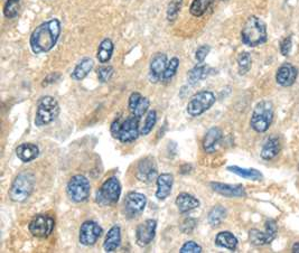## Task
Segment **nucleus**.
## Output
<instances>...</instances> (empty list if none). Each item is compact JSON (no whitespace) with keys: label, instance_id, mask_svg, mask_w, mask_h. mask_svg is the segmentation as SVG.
<instances>
[{"label":"nucleus","instance_id":"obj_45","mask_svg":"<svg viewBox=\"0 0 299 253\" xmlns=\"http://www.w3.org/2000/svg\"><path fill=\"white\" fill-rule=\"evenodd\" d=\"M6 2H19V0H6Z\"/></svg>","mask_w":299,"mask_h":253},{"label":"nucleus","instance_id":"obj_17","mask_svg":"<svg viewBox=\"0 0 299 253\" xmlns=\"http://www.w3.org/2000/svg\"><path fill=\"white\" fill-rule=\"evenodd\" d=\"M150 101L146 96H143L139 92H134L129 96V111L132 116L140 118L144 117L147 111L149 109Z\"/></svg>","mask_w":299,"mask_h":253},{"label":"nucleus","instance_id":"obj_32","mask_svg":"<svg viewBox=\"0 0 299 253\" xmlns=\"http://www.w3.org/2000/svg\"><path fill=\"white\" fill-rule=\"evenodd\" d=\"M225 218H226V209L221 205H216L210 211L208 221L212 227H219L223 221L225 220Z\"/></svg>","mask_w":299,"mask_h":253},{"label":"nucleus","instance_id":"obj_1","mask_svg":"<svg viewBox=\"0 0 299 253\" xmlns=\"http://www.w3.org/2000/svg\"><path fill=\"white\" fill-rule=\"evenodd\" d=\"M61 21L53 18L37 26L29 39V45L34 54H44L52 51L61 36Z\"/></svg>","mask_w":299,"mask_h":253},{"label":"nucleus","instance_id":"obj_8","mask_svg":"<svg viewBox=\"0 0 299 253\" xmlns=\"http://www.w3.org/2000/svg\"><path fill=\"white\" fill-rule=\"evenodd\" d=\"M67 193L71 201L83 203L88 200L91 193L89 179L83 175H75L70 179L67 186Z\"/></svg>","mask_w":299,"mask_h":253},{"label":"nucleus","instance_id":"obj_41","mask_svg":"<svg viewBox=\"0 0 299 253\" xmlns=\"http://www.w3.org/2000/svg\"><path fill=\"white\" fill-rule=\"evenodd\" d=\"M211 47L209 45H202L197 48V51L195 52V60H196L198 63H203L205 61V58L208 57L210 54Z\"/></svg>","mask_w":299,"mask_h":253},{"label":"nucleus","instance_id":"obj_31","mask_svg":"<svg viewBox=\"0 0 299 253\" xmlns=\"http://www.w3.org/2000/svg\"><path fill=\"white\" fill-rule=\"evenodd\" d=\"M214 0H193V3L189 7V13H191L194 17H201L203 16L210 7L213 5Z\"/></svg>","mask_w":299,"mask_h":253},{"label":"nucleus","instance_id":"obj_37","mask_svg":"<svg viewBox=\"0 0 299 253\" xmlns=\"http://www.w3.org/2000/svg\"><path fill=\"white\" fill-rule=\"evenodd\" d=\"M19 13V2H6L4 5V15L7 18H15Z\"/></svg>","mask_w":299,"mask_h":253},{"label":"nucleus","instance_id":"obj_44","mask_svg":"<svg viewBox=\"0 0 299 253\" xmlns=\"http://www.w3.org/2000/svg\"><path fill=\"white\" fill-rule=\"evenodd\" d=\"M292 252L293 253H299V242H296V243L292 245Z\"/></svg>","mask_w":299,"mask_h":253},{"label":"nucleus","instance_id":"obj_40","mask_svg":"<svg viewBox=\"0 0 299 253\" xmlns=\"http://www.w3.org/2000/svg\"><path fill=\"white\" fill-rule=\"evenodd\" d=\"M196 224H197V221L195 219H186L184 221L181 225V231L184 234H191L194 229L196 228Z\"/></svg>","mask_w":299,"mask_h":253},{"label":"nucleus","instance_id":"obj_13","mask_svg":"<svg viewBox=\"0 0 299 253\" xmlns=\"http://www.w3.org/2000/svg\"><path fill=\"white\" fill-rule=\"evenodd\" d=\"M103 233V230L99 224L94 221H85L81 225L79 240L80 243L85 246H91L96 243V241L100 239Z\"/></svg>","mask_w":299,"mask_h":253},{"label":"nucleus","instance_id":"obj_6","mask_svg":"<svg viewBox=\"0 0 299 253\" xmlns=\"http://www.w3.org/2000/svg\"><path fill=\"white\" fill-rule=\"evenodd\" d=\"M274 119V105L270 101H260L252 112L250 125L254 131L265 132Z\"/></svg>","mask_w":299,"mask_h":253},{"label":"nucleus","instance_id":"obj_43","mask_svg":"<svg viewBox=\"0 0 299 253\" xmlns=\"http://www.w3.org/2000/svg\"><path fill=\"white\" fill-rule=\"evenodd\" d=\"M59 79V74L58 73H52L48 75L46 79H44V82H43V85H48L51 83H54L55 81H57Z\"/></svg>","mask_w":299,"mask_h":253},{"label":"nucleus","instance_id":"obj_23","mask_svg":"<svg viewBox=\"0 0 299 253\" xmlns=\"http://www.w3.org/2000/svg\"><path fill=\"white\" fill-rule=\"evenodd\" d=\"M40 148L35 143H21L16 148V156L23 163H30L34 159L39 157Z\"/></svg>","mask_w":299,"mask_h":253},{"label":"nucleus","instance_id":"obj_12","mask_svg":"<svg viewBox=\"0 0 299 253\" xmlns=\"http://www.w3.org/2000/svg\"><path fill=\"white\" fill-rule=\"evenodd\" d=\"M147 205L146 195L138 192L129 193L124 200V214L130 220L139 218Z\"/></svg>","mask_w":299,"mask_h":253},{"label":"nucleus","instance_id":"obj_25","mask_svg":"<svg viewBox=\"0 0 299 253\" xmlns=\"http://www.w3.org/2000/svg\"><path fill=\"white\" fill-rule=\"evenodd\" d=\"M280 152V141L277 137H269L261 149V158L264 160L274 159Z\"/></svg>","mask_w":299,"mask_h":253},{"label":"nucleus","instance_id":"obj_18","mask_svg":"<svg viewBox=\"0 0 299 253\" xmlns=\"http://www.w3.org/2000/svg\"><path fill=\"white\" fill-rule=\"evenodd\" d=\"M298 71L297 68L292 65V64L286 63L284 65H281L278 71H277L276 80L277 83L280 84L281 87H291L295 83L297 79Z\"/></svg>","mask_w":299,"mask_h":253},{"label":"nucleus","instance_id":"obj_24","mask_svg":"<svg viewBox=\"0 0 299 253\" xmlns=\"http://www.w3.org/2000/svg\"><path fill=\"white\" fill-rule=\"evenodd\" d=\"M121 244V229L119 225H113L109 230V232L106 236L105 243H103V249L106 252H113L116 251Z\"/></svg>","mask_w":299,"mask_h":253},{"label":"nucleus","instance_id":"obj_39","mask_svg":"<svg viewBox=\"0 0 299 253\" xmlns=\"http://www.w3.org/2000/svg\"><path fill=\"white\" fill-rule=\"evenodd\" d=\"M203 251L202 246L198 245L196 242L194 241H187L185 242V244L181 247V253H201Z\"/></svg>","mask_w":299,"mask_h":253},{"label":"nucleus","instance_id":"obj_38","mask_svg":"<svg viewBox=\"0 0 299 253\" xmlns=\"http://www.w3.org/2000/svg\"><path fill=\"white\" fill-rule=\"evenodd\" d=\"M113 73H115V69H113L112 66H101L97 68V79H99L101 83H106L111 80Z\"/></svg>","mask_w":299,"mask_h":253},{"label":"nucleus","instance_id":"obj_9","mask_svg":"<svg viewBox=\"0 0 299 253\" xmlns=\"http://www.w3.org/2000/svg\"><path fill=\"white\" fill-rule=\"evenodd\" d=\"M216 98L211 91H201L192 96L191 101L188 102L186 111L191 117H198L204 112L210 110L212 105L215 103Z\"/></svg>","mask_w":299,"mask_h":253},{"label":"nucleus","instance_id":"obj_22","mask_svg":"<svg viewBox=\"0 0 299 253\" xmlns=\"http://www.w3.org/2000/svg\"><path fill=\"white\" fill-rule=\"evenodd\" d=\"M175 204L178 208V211L181 213H188L193 211V209L200 207L201 205V203L197 198L188 193L179 194V195L176 197Z\"/></svg>","mask_w":299,"mask_h":253},{"label":"nucleus","instance_id":"obj_26","mask_svg":"<svg viewBox=\"0 0 299 253\" xmlns=\"http://www.w3.org/2000/svg\"><path fill=\"white\" fill-rule=\"evenodd\" d=\"M93 66H94L93 60L90 57H85L82 61H80L78 63V65L74 67L72 74H71V78H72L74 81H82L90 74V72L93 69Z\"/></svg>","mask_w":299,"mask_h":253},{"label":"nucleus","instance_id":"obj_28","mask_svg":"<svg viewBox=\"0 0 299 253\" xmlns=\"http://www.w3.org/2000/svg\"><path fill=\"white\" fill-rule=\"evenodd\" d=\"M212 68L203 63H200L198 65L194 66L191 71L188 72V83L191 85L197 84L200 81L206 79L211 74Z\"/></svg>","mask_w":299,"mask_h":253},{"label":"nucleus","instance_id":"obj_33","mask_svg":"<svg viewBox=\"0 0 299 253\" xmlns=\"http://www.w3.org/2000/svg\"><path fill=\"white\" fill-rule=\"evenodd\" d=\"M179 67V60L177 57H173L171 58V61H168L166 68L164 71V74H162L161 81L164 83H170L173 80V78L175 77L177 73V69Z\"/></svg>","mask_w":299,"mask_h":253},{"label":"nucleus","instance_id":"obj_42","mask_svg":"<svg viewBox=\"0 0 299 253\" xmlns=\"http://www.w3.org/2000/svg\"><path fill=\"white\" fill-rule=\"evenodd\" d=\"M291 45H292V40L291 36H288L286 39H284L280 43V52L284 56H287L288 54L291 51Z\"/></svg>","mask_w":299,"mask_h":253},{"label":"nucleus","instance_id":"obj_29","mask_svg":"<svg viewBox=\"0 0 299 253\" xmlns=\"http://www.w3.org/2000/svg\"><path fill=\"white\" fill-rule=\"evenodd\" d=\"M113 50H115V45L110 39H105L99 45V48H97V53H96V57L97 61L102 64H106L109 61L111 60Z\"/></svg>","mask_w":299,"mask_h":253},{"label":"nucleus","instance_id":"obj_27","mask_svg":"<svg viewBox=\"0 0 299 253\" xmlns=\"http://www.w3.org/2000/svg\"><path fill=\"white\" fill-rule=\"evenodd\" d=\"M215 244L230 251H235L238 246V239L235 234L229 232V231H222V232L216 235Z\"/></svg>","mask_w":299,"mask_h":253},{"label":"nucleus","instance_id":"obj_5","mask_svg":"<svg viewBox=\"0 0 299 253\" xmlns=\"http://www.w3.org/2000/svg\"><path fill=\"white\" fill-rule=\"evenodd\" d=\"M59 115L58 102L53 96H43L37 102V110L35 117V125L37 127H44L50 125L57 119Z\"/></svg>","mask_w":299,"mask_h":253},{"label":"nucleus","instance_id":"obj_35","mask_svg":"<svg viewBox=\"0 0 299 253\" xmlns=\"http://www.w3.org/2000/svg\"><path fill=\"white\" fill-rule=\"evenodd\" d=\"M182 4L183 0H171V3L168 4L167 7V20L171 21H175L178 17V14L181 12L182 8Z\"/></svg>","mask_w":299,"mask_h":253},{"label":"nucleus","instance_id":"obj_4","mask_svg":"<svg viewBox=\"0 0 299 253\" xmlns=\"http://www.w3.org/2000/svg\"><path fill=\"white\" fill-rule=\"evenodd\" d=\"M35 188V176L30 173H20L16 176L9 190V197L13 202L21 203L28 198Z\"/></svg>","mask_w":299,"mask_h":253},{"label":"nucleus","instance_id":"obj_16","mask_svg":"<svg viewBox=\"0 0 299 253\" xmlns=\"http://www.w3.org/2000/svg\"><path fill=\"white\" fill-rule=\"evenodd\" d=\"M167 63V55L164 53H157L156 55H154V57L151 58L148 75L151 83H158L159 81H161Z\"/></svg>","mask_w":299,"mask_h":253},{"label":"nucleus","instance_id":"obj_46","mask_svg":"<svg viewBox=\"0 0 299 253\" xmlns=\"http://www.w3.org/2000/svg\"><path fill=\"white\" fill-rule=\"evenodd\" d=\"M221 2H227V0H221Z\"/></svg>","mask_w":299,"mask_h":253},{"label":"nucleus","instance_id":"obj_19","mask_svg":"<svg viewBox=\"0 0 299 253\" xmlns=\"http://www.w3.org/2000/svg\"><path fill=\"white\" fill-rule=\"evenodd\" d=\"M211 187L215 193L224 197H243L247 195L242 185L222 184V183H211Z\"/></svg>","mask_w":299,"mask_h":253},{"label":"nucleus","instance_id":"obj_36","mask_svg":"<svg viewBox=\"0 0 299 253\" xmlns=\"http://www.w3.org/2000/svg\"><path fill=\"white\" fill-rule=\"evenodd\" d=\"M156 122H157V114L155 110H151L148 112V115H147L146 117L143 129H141V134H143V136H148V134L153 131L154 127L156 126Z\"/></svg>","mask_w":299,"mask_h":253},{"label":"nucleus","instance_id":"obj_20","mask_svg":"<svg viewBox=\"0 0 299 253\" xmlns=\"http://www.w3.org/2000/svg\"><path fill=\"white\" fill-rule=\"evenodd\" d=\"M157 191L156 197L157 200L164 201L171 195L172 188L174 184V177L171 174H161L157 177Z\"/></svg>","mask_w":299,"mask_h":253},{"label":"nucleus","instance_id":"obj_10","mask_svg":"<svg viewBox=\"0 0 299 253\" xmlns=\"http://www.w3.org/2000/svg\"><path fill=\"white\" fill-rule=\"evenodd\" d=\"M55 228V221L47 214H39L30 221L29 232L36 238L44 239L50 236Z\"/></svg>","mask_w":299,"mask_h":253},{"label":"nucleus","instance_id":"obj_15","mask_svg":"<svg viewBox=\"0 0 299 253\" xmlns=\"http://www.w3.org/2000/svg\"><path fill=\"white\" fill-rule=\"evenodd\" d=\"M137 178L144 183H151L157 179V166L153 157H145L137 166Z\"/></svg>","mask_w":299,"mask_h":253},{"label":"nucleus","instance_id":"obj_21","mask_svg":"<svg viewBox=\"0 0 299 253\" xmlns=\"http://www.w3.org/2000/svg\"><path fill=\"white\" fill-rule=\"evenodd\" d=\"M222 137L223 133L220 128H211L210 130L205 133V137L203 139V149L209 154L215 153L217 146H219V143L221 142Z\"/></svg>","mask_w":299,"mask_h":253},{"label":"nucleus","instance_id":"obj_3","mask_svg":"<svg viewBox=\"0 0 299 253\" xmlns=\"http://www.w3.org/2000/svg\"><path fill=\"white\" fill-rule=\"evenodd\" d=\"M242 42L247 46L255 47L262 45L267 41V27L257 16H251L247 19L241 31Z\"/></svg>","mask_w":299,"mask_h":253},{"label":"nucleus","instance_id":"obj_11","mask_svg":"<svg viewBox=\"0 0 299 253\" xmlns=\"http://www.w3.org/2000/svg\"><path fill=\"white\" fill-rule=\"evenodd\" d=\"M277 232H278V225H277L276 221L268 220L267 222H265V230L263 232L257 229L250 230L249 239L253 245H265L271 243V242L276 239Z\"/></svg>","mask_w":299,"mask_h":253},{"label":"nucleus","instance_id":"obj_7","mask_svg":"<svg viewBox=\"0 0 299 253\" xmlns=\"http://www.w3.org/2000/svg\"><path fill=\"white\" fill-rule=\"evenodd\" d=\"M121 195V185L117 177L108 178L97 190L95 201L101 206H110L116 204Z\"/></svg>","mask_w":299,"mask_h":253},{"label":"nucleus","instance_id":"obj_30","mask_svg":"<svg viewBox=\"0 0 299 253\" xmlns=\"http://www.w3.org/2000/svg\"><path fill=\"white\" fill-rule=\"evenodd\" d=\"M227 170L249 180H261L263 178L262 174L254 168H241L239 166H230L227 167Z\"/></svg>","mask_w":299,"mask_h":253},{"label":"nucleus","instance_id":"obj_34","mask_svg":"<svg viewBox=\"0 0 299 253\" xmlns=\"http://www.w3.org/2000/svg\"><path fill=\"white\" fill-rule=\"evenodd\" d=\"M252 65V58L251 55L248 52H242L238 57V67L239 73L241 75L247 74Z\"/></svg>","mask_w":299,"mask_h":253},{"label":"nucleus","instance_id":"obj_2","mask_svg":"<svg viewBox=\"0 0 299 253\" xmlns=\"http://www.w3.org/2000/svg\"><path fill=\"white\" fill-rule=\"evenodd\" d=\"M110 131L113 138H116L122 143L132 142L139 137V118L129 116L127 118H117L112 122Z\"/></svg>","mask_w":299,"mask_h":253},{"label":"nucleus","instance_id":"obj_14","mask_svg":"<svg viewBox=\"0 0 299 253\" xmlns=\"http://www.w3.org/2000/svg\"><path fill=\"white\" fill-rule=\"evenodd\" d=\"M157 222L155 220H146L136 229V241L139 246H147L154 241L156 236Z\"/></svg>","mask_w":299,"mask_h":253}]
</instances>
